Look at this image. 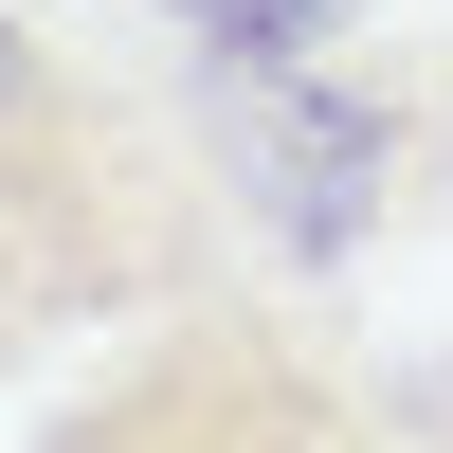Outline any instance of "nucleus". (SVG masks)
Here are the masks:
<instances>
[{
  "instance_id": "nucleus-2",
  "label": "nucleus",
  "mask_w": 453,
  "mask_h": 453,
  "mask_svg": "<svg viewBox=\"0 0 453 453\" xmlns=\"http://www.w3.org/2000/svg\"><path fill=\"white\" fill-rule=\"evenodd\" d=\"M200 55H345L363 36V0H164Z\"/></svg>"
},
{
  "instance_id": "nucleus-1",
  "label": "nucleus",
  "mask_w": 453,
  "mask_h": 453,
  "mask_svg": "<svg viewBox=\"0 0 453 453\" xmlns=\"http://www.w3.org/2000/svg\"><path fill=\"white\" fill-rule=\"evenodd\" d=\"M181 181H218V164H164V145L0 0V326L145 309L164 254H181Z\"/></svg>"
}]
</instances>
